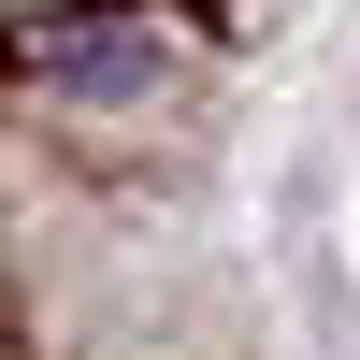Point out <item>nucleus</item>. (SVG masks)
Here are the masks:
<instances>
[{"mask_svg": "<svg viewBox=\"0 0 360 360\" xmlns=\"http://www.w3.org/2000/svg\"><path fill=\"white\" fill-rule=\"evenodd\" d=\"M29 72H58V86H159V44L144 29H29Z\"/></svg>", "mask_w": 360, "mask_h": 360, "instance_id": "f257e3e1", "label": "nucleus"}]
</instances>
